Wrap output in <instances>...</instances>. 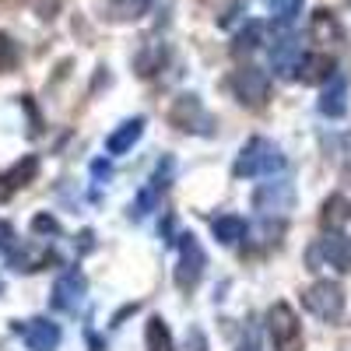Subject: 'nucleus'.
Returning a JSON list of instances; mask_svg holds the SVG:
<instances>
[{
  "label": "nucleus",
  "instance_id": "f03ea898",
  "mask_svg": "<svg viewBox=\"0 0 351 351\" xmlns=\"http://www.w3.org/2000/svg\"><path fill=\"white\" fill-rule=\"evenodd\" d=\"M228 88H232V95H236L246 109H260V106H267V99H271V77L263 74L260 67L232 71Z\"/></svg>",
  "mask_w": 351,
  "mask_h": 351
},
{
  "label": "nucleus",
  "instance_id": "0eeeda50",
  "mask_svg": "<svg viewBox=\"0 0 351 351\" xmlns=\"http://www.w3.org/2000/svg\"><path fill=\"white\" fill-rule=\"evenodd\" d=\"M169 120L180 130H186V134H208L211 130V120H208V112H204L197 95H180L169 106Z\"/></svg>",
  "mask_w": 351,
  "mask_h": 351
},
{
  "label": "nucleus",
  "instance_id": "1a4fd4ad",
  "mask_svg": "<svg viewBox=\"0 0 351 351\" xmlns=\"http://www.w3.org/2000/svg\"><path fill=\"white\" fill-rule=\"evenodd\" d=\"M21 337H25L28 351H56V344H60V327L46 316H36L21 327Z\"/></svg>",
  "mask_w": 351,
  "mask_h": 351
},
{
  "label": "nucleus",
  "instance_id": "b1692460",
  "mask_svg": "<svg viewBox=\"0 0 351 351\" xmlns=\"http://www.w3.org/2000/svg\"><path fill=\"white\" fill-rule=\"evenodd\" d=\"M8 67H14V43L0 32V71H8Z\"/></svg>",
  "mask_w": 351,
  "mask_h": 351
},
{
  "label": "nucleus",
  "instance_id": "aec40b11",
  "mask_svg": "<svg viewBox=\"0 0 351 351\" xmlns=\"http://www.w3.org/2000/svg\"><path fill=\"white\" fill-rule=\"evenodd\" d=\"M313 39H319V43H337L341 39V25H337V18L330 11H316L313 14Z\"/></svg>",
  "mask_w": 351,
  "mask_h": 351
},
{
  "label": "nucleus",
  "instance_id": "a878e982",
  "mask_svg": "<svg viewBox=\"0 0 351 351\" xmlns=\"http://www.w3.org/2000/svg\"><path fill=\"white\" fill-rule=\"evenodd\" d=\"M341 176L351 183V137H344V155H341Z\"/></svg>",
  "mask_w": 351,
  "mask_h": 351
},
{
  "label": "nucleus",
  "instance_id": "ddd939ff",
  "mask_svg": "<svg viewBox=\"0 0 351 351\" xmlns=\"http://www.w3.org/2000/svg\"><path fill=\"white\" fill-rule=\"evenodd\" d=\"M348 84H344V77H337V74H330V84L324 88V95H319V112L324 116H330V120H337V116H344V109H348Z\"/></svg>",
  "mask_w": 351,
  "mask_h": 351
},
{
  "label": "nucleus",
  "instance_id": "9b49d317",
  "mask_svg": "<svg viewBox=\"0 0 351 351\" xmlns=\"http://www.w3.org/2000/svg\"><path fill=\"white\" fill-rule=\"evenodd\" d=\"M141 134H144V120H141V116H134V120L120 123V127L106 137V152H109V155H127L134 144L141 141Z\"/></svg>",
  "mask_w": 351,
  "mask_h": 351
},
{
  "label": "nucleus",
  "instance_id": "bb28decb",
  "mask_svg": "<svg viewBox=\"0 0 351 351\" xmlns=\"http://www.w3.org/2000/svg\"><path fill=\"white\" fill-rule=\"evenodd\" d=\"M0 295H4V281H0Z\"/></svg>",
  "mask_w": 351,
  "mask_h": 351
},
{
  "label": "nucleus",
  "instance_id": "a211bd4d",
  "mask_svg": "<svg viewBox=\"0 0 351 351\" xmlns=\"http://www.w3.org/2000/svg\"><path fill=\"white\" fill-rule=\"evenodd\" d=\"M144 348H148V351H176L172 330L165 327L162 316H152L148 324H144Z\"/></svg>",
  "mask_w": 351,
  "mask_h": 351
},
{
  "label": "nucleus",
  "instance_id": "f8f14e48",
  "mask_svg": "<svg viewBox=\"0 0 351 351\" xmlns=\"http://www.w3.org/2000/svg\"><path fill=\"white\" fill-rule=\"evenodd\" d=\"M11 253V267H18V271H43V263H49L53 260V253L46 250V246H39V243H28V246H11L8 250Z\"/></svg>",
  "mask_w": 351,
  "mask_h": 351
},
{
  "label": "nucleus",
  "instance_id": "393cba45",
  "mask_svg": "<svg viewBox=\"0 0 351 351\" xmlns=\"http://www.w3.org/2000/svg\"><path fill=\"white\" fill-rule=\"evenodd\" d=\"M11 246H14V228L0 218V253H8Z\"/></svg>",
  "mask_w": 351,
  "mask_h": 351
},
{
  "label": "nucleus",
  "instance_id": "7ed1b4c3",
  "mask_svg": "<svg viewBox=\"0 0 351 351\" xmlns=\"http://www.w3.org/2000/svg\"><path fill=\"white\" fill-rule=\"evenodd\" d=\"M302 302H306V309L316 319H324V324H337L341 313H344V288L337 281H316V285L306 288Z\"/></svg>",
  "mask_w": 351,
  "mask_h": 351
},
{
  "label": "nucleus",
  "instance_id": "423d86ee",
  "mask_svg": "<svg viewBox=\"0 0 351 351\" xmlns=\"http://www.w3.org/2000/svg\"><path fill=\"white\" fill-rule=\"evenodd\" d=\"M84 295H88V281H84V274H81L77 267H67L60 278H56V285H53V299H49V306H53V309H60V313H74V309L81 306Z\"/></svg>",
  "mask_w": 351,
  "mask_h": 351
},
{
  "label": "nucleus",
  "instance_id": "4468645a",
  "mask_svg": "<svg viewBox=\"0 0 351 351\" xmlns=\"http://www.w3.org/2000/svg\"><path fill=\"white\" fill-rule=\"evenodd\" d=\"M291 200H295V193H291V186H281V183H267L253 193V204L260 211H285Z\"/></svg>",
  "mask_w": 351,
  "mask_h": 351
},
{
  "label": "nucleus",
  "instance_id": "39448f33",
  "mask_svg": "<svg viewBox=\"0 0 351 351\" xmlns=\"http://www.w3.org/2000/svg\"><path fill=\"white\" fill-rule=\"evenodd\" d=\"M180 243V260H176V285H180L183 291H190V288H197V281L204 278V263H208V256H204V250H200V243L190 236H180L176 239Z\"/></svg>",
  "mask_w": 351,
  "mask_h": 351
},
{
  "label": "nucleus",
  "instance_id": "2eb2a0df",
  "mask_svg": "<svg viewBox=\"0 0 351 351\" xmlns=\"http://www.w3.org/2000/svg\"><path fill=\"white\" fill-rule=\"evenodd\" d=\"M351 221V200L344 193H334L324 200V208H319V225L324 228H344Z\"/></svg>",
  "mask_w": 351,
  "mask_h": 351
},
{
  "label": "nucleus",
  "instance_id": "9d476101",
  "mask_svg": "<svg viewBox=\"0 0 351 351\" xmlns=\"http://www.w3.org/2000/svg\"><path fill=\"white\" fill-rule=\"evenodd\" d=\"M299 64H302V43H299L295 36L274 39V46H271V67H274L281 77H291V74L299 71Z\"/></svg>",
  "mask_w": 351,
  "mask_h": 351
},
{
  "label": "nucleus",
  "instance_id": "f257e3e1",
  "mask_svg": "<svg viewBox=\"0 0 351 351\" xmlns=\"http://www.w3.org/2000/svg\"><path fill=\"white\" fill-rule=\"evenodd\" d=\"M285 169V155L274 141L267 137H253L246 141V148L239 152L236 165H232V172L243 176V180H256V176H271V172H281Z\"/></svg>",
  "mask_w": 351,
  "mask_h": 351
},
{
  "label": "nucleus",
  "instance_id": "4be33fe9",
  "mask_svg": "<svg viewBox=\"0 0 351 351\" xmlns=\"http://www.w3.org/2000/svg\"><path fill=\"white\" fill-rule=\"evenodd\" d=\"M36 172H39V158L28 155V158H21V162L8 172V183H11V186H25V180H32Z\"/></svg>",
  "mask_w": 351,
  "mask_h": 351
},
{
  "label": "nucleus",
  "instance_id": "412c9836",
  "mask_svg": "<svg viewBox=\"0 0 351 351\" xmlns=\"http://www.w3.org/2000/svg\"><path fill=\"white\" fill-rule=\"evenodd\" d=\"M267 8L274 14V21L288 25V21H295L299 11H302V0H267Z\"/></svg>",
  "mask_w": 351,
  "mask_h": 351
},
{
  "label": "nucleus",
  "instance_id": "5701e85b",
  "mask_svg": "<svg viewBox=\"0 0 351 351\" xmlns=\"http://www.w3.org/2000/svg\"><path fill=\"white\" fill-rule=\"evenodd\" d=\"M260 36H263V28H260L256 21H253V25H246V32H239V36H236V46H232V53L243 56V53L256 49V46H260Z\"/></svg>",
  "mask_w": 351,
  "mask_h": 351
},
{
  "label": "nucleus",
  "instance_id": "dca6fc26",
  "mask_svg": "<svg viewBox=\"0 0 351 351\" xmlns=\"http://www.w3.org/2000/svg\"><path fill=\"white\" fill-rule=\"evenodd\" d=\"M299 81H306V84H319V81H330V74H334V60L330 56H324V53H313V56H302V64H299Z\"/></svg>",
  "mask_w": 351,
  "mask_h": 351
},
{
  "label": "nucleus",
  "instance_id": "20e7f679",
  "mask_svg": "<svg viewBox=\"0 0 351 351\" xmlns=\"http://www.w3.org/2000/svg\"><path fill=\"white\" fill-rule=\"evenodd\" d=\"M267 330L278 351H299L302 348V327H299V316L288 302H274L267 309Z\"/></svg>",
  "mask_w": 351,
  "mask_h": 351
},
{
  "label": "nucleus",
  "instance_id": "f3484780",
  "mask_svg": "<svg viewBox=\"0 0 351 351\" xmlns=\"http://www.w3.org/2000/svg\"><path fill=\"white\" fill-rule=\"evenodd\" d=\"M211 232H215V239L221 246H236V243L246 239V221L236 218V215H221V218L211 221Z\"/></svg>",
  "mask_w": 351,
  "mask_h": 351
},
{
  "label": "nucleus",
  "instance_id": "6e6552de",
  "mask_svg": "<svg viewBox=\"0 0 351 351\" xmlns=\"http://www.w3.org/2000/svg\"><path fill=\"white\" fill-rule=\"evenodd\" d=\"M316 260L330 263V267H337V271H351V239L341 236V228H334L330 236H324L309 250V263H316Z\"/></svg>",
  "mask_w": 351,
  "mask_h": 351
},
{
  "label": "nucleus",
  "instance_id": "6ab92c4d",
  "mask_svg": "<svg viewBox=\"0 0 351 351\" xmlns=\"http://www.w3.org/2000/svg\"><path fill=\"white\" fill-rule=\"evenodd\" d=\"M169 169H172L169 162H162V165H158L152 186H148V190H141V197H137V211H152V208H155V200L165 193V176H169Z\"/></svg>",
  "mask_w": 351,
  "mask_h": 351
}]
</instances>
